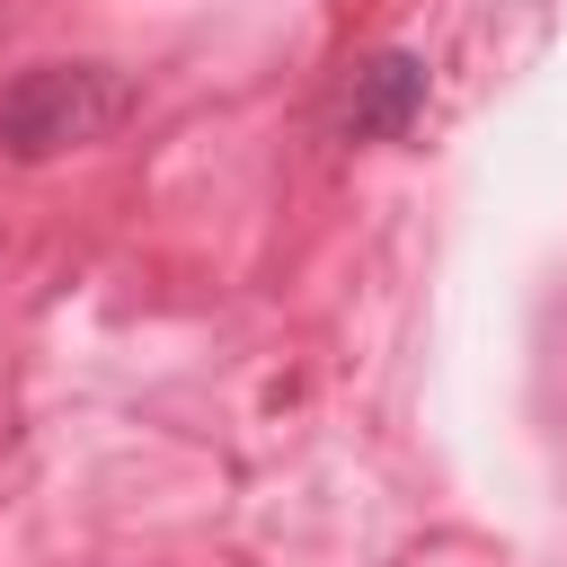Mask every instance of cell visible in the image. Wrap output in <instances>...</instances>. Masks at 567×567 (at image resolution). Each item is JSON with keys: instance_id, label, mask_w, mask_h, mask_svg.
I'll list each match as a JSON object with an SVG mask.
<instances>
[{"instance_id": "1", "label": "cell", "mask_w": 567, "mask_h": 567, "mask_svg": "<svg viewBox=\"0 0 567 567\" xmlns=\"http://www.w3.org/2000/svg\"><path fill=\"white\" fill-rule=\"evenodd\" d=\"M133 115V80L106 62H35L0 89V159H62Z\"/></svg>"}, {"instance_id": "2", "label": "cell", "mask_w": 567, "mask_h": 567, "mask_svg": "<svg viewBox=\"0 0 567 567\" xmlns=\"http://www.w3.org/2000/svg\"><path fill=\"white\" fill-rule=\"evenodd\" d=\"M425 53H408V44H381V53H363L354 71H346V89H337V133L346 142H408L416 133V115H425Z\"/></svg>"}]
</instances>
